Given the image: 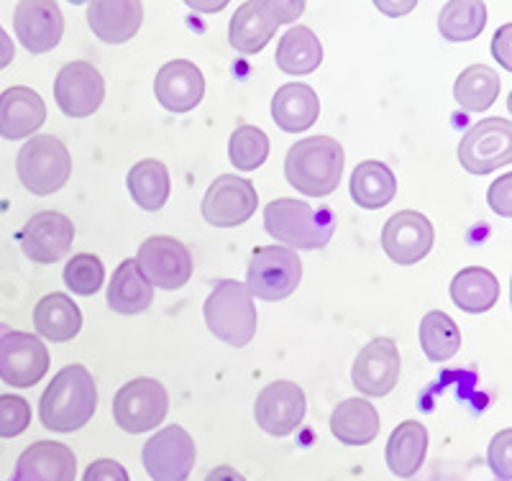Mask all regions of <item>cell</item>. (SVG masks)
Instances as JSON below:
<instances>
[{"label":"cell","mask_w":512,"mask_h":481,"mask_svg":"<svg viewBox=\"0 0 512 481\" xmlns=\"http://www.w3.org/2000/svg\"><path fill=\"white\" fill-rule=\"evenodd\" d=\"M98 387L82 364H70L52 379L39 400V418L54 433H75L93 420Z\"/></svg>","instance_id":"6da1fadb"},{"label":"cell","mask_w":512,"mask_h":481,"mask_svg":"<svg viewBox=\"0 0 512 481\" xmlns=\"http://www.w3.org/2000/svg\"><path fill=\"white\" fill-rule=\"evenodd\" d=\"M336 213L328 205H310L295 198H280L264 208V228L285 249H323L336 233Z\"/></svg>","instance_id":"7a4b0ae2"},{"label":"cell","mask_w":512,"mask_h":481,"mask_svg":"<svg viewBox=\"0 0 512 481\" xmlns=\"http://www.w3.org/2000/svg\"><path fill=\"white\" fill-rule=\"evenodd\" d=\"M344 174V146L331 136L297 141L285 159V177L308 198H326L338 190Z\"/></svg>","instance_id":"3957f363"},{"label":"cell","mask_w":512,"mask_h":481,"mask_svg":"<svg viewBox=\"0 0 512 481\" xmlns=\"http://www.w3.org/2000/svg\"><path fill=\"white\" fill-rule=\"evenodd\" d=\"M208 331L228 346H249L256 336V305L246 284L221 279L203 305Z\"/></svg>","instance_id":"277c9868"},{"label":"cell","mask_w":512,"mask_h":481,"mask_svg":"<svg viewBox=\"0 0 512 481\" xmlns=\"http://www.w3.org/2000/svg\"><path fill=\"white\" fill-rule=\"evenodd\" d=\"M16 172L31 195H54L70 180V151L57 136H34L18 151Z\"/></svg>","instance_id":"5b68a950"},{"label":"cell","mask_w":512,"mask_h":481,"mask_svg":"<svg viewBox=\"0 0 512 481\" xmlns=\"http://www.w3.org/2000/svg\"><path fill=\"white\" fill-rule=\"evenodd\" d=\"M303 282V261L285 246L256 249L246 272V290L267 302L287 300Z\"/></svg>","instance_id":"8992f818"},{"label":"cell","mask_w":512,"mask_h":481,"mask_svg":"<svg viewBox=\"0 0 512 481\" xmlns=\"http://www.w3.org/2000/svg\"><path fill=\"white\" fill-rule=\"evenodd\" d=\"M169 412V395L162 382L149 377L131 379L118 389L113 400V418L126 433H149L159 428Z\"/></svg>","instance_id":"52a82bcc"},{"label":"cell","mask_w":512,"mask_h":481,"mask_svg":"<svg viewBox=\"0 0 512 481\" xmlns=\"http://www.w3.org/2000/svg\"><path fill=\"white\" fill-rule=\"evenodd\" d=\"M459 162L466 172L489 174L512 162V123L487 118L474 123L459 144Z\"/></svg>","instance_id":"ba28073f"},{"label":"cell","mask_w":512,"mask_h":481,"mask_svg":"<svg viewBox=\"0 0 512 481\" xmlns=\"http://www.w3.org/2000/svg\"><path fill=\"white\" fill-rule=\"evenodd\" d=\"M195 456V441L180 425L157 430L141 451L146 474L154 481H187L195 469Z\"/></svg>","instance_id":"9c48e42d"},{"label":"cell","mask_w":512,"mask_h":481,"mask_svg":"<svg viewBox=\"0 0 512 481\" xmlns=\"http://www.w3.org/2000/svg\"><path fill=\"white\" fill-rule=\"evenodd\" d=\"M146 282L159 290H180L192 277V254L172 236H152L139 246L136 256Z\"/></svg>","instance_id":"30bf717a"},{"label":"cell","mask_w":512,"mask_h":481,"mask_svg":"<svg viewBox=\"0 0 512 481\" xmlns=\"http://www.w3.org/2000/svg\"><path fill=\"white\" fill-rule=\"evenodd\" d=\"M49 351L39 336L11 331L0 338V379L11 387L29 389L47 377Z\"/></svg>","instance_id":"8fae6325"},{"label":"cell","mask_w":512,"mask_h":481,"mask_svg":"<svg viewBox=\"0 0 512 481\" xmlns=\"http://www.w3.org/2000/svg\"><path fill=\"white\" fill-rule=\"evenodd\" d=\"M256 203L259 195L254 182L236 174H221L205 192L203 218L216 228H236L256 213Z\"/></svg>","instance_id":"7c38bea8"},{"label":"cell","mask_w":512,"mask_h":481,"mask_svg":"<svg viewBox=\"0 0 512 481\" xmlns=\"http://www.w3.org/2000/svg\"><path fill=\"white\" fill-rule=\"evenodd\" d=\"M105 98V80L90 62H70L54 80V100L67 118H88Z\"/></svg>","instance_id":"4fadbf2b"},{"label":"cell","mask_w":512,"mask_h":481,"mask_svg":"<svg viewBox=\"0 0 512 481\" xmlns=\"http://www.w3.org/2000/svg\"><path fill=\"white\" fill-rule=\"evenodd\" d=\"M433 244H436L433 223L418 210H400L384 223L382 249L400 267L418 264L431 254Z\"/></svg>","instance_id":"5bb4252c"},{"label":"cell","mask_w":512,"mask_h":481,"mask_svg":"<svg viewBox=\"0 0 512 481\" xmlns=\"http://www.w3.org/2000/svg\"><path fill=\"white\" fill-rule=\"evenodd\" d=\"M305 392L297 387L295 382H272L264 387L256 397L254 418L256 425L267 435L274 438H285V435L295 433L300 423L305 420Z\"/></svg>","instance_id":"9a60e30c"},{"label":"cell","mask_w":512,"mask_h":481,"mask_svg":"<svg viewBox=\"0 0 512 481\" xmlns=\"http://www.w3.org/2000/svg\"><path fill=\"white\" fill-rule=\"evenodd\" d=\"M400 348L392 338H374L361 348L351 369V382L367 397H384L400 382Z\"/></svg>","instance_id":"2e32d148"},{"label":"cell","mask_w":512,"mask_h":481,"mask_svg":"<svg viewBox=\"0 0 512 481\" xmlns=\"http://www.w3.org/2000/svg\"><path fill=\"white\" fill-rule=\"evenodd\" d=\"M18 241L31 261L54 264L72 249L75 226L67 215L57 213V210H41L26 221V226L18 233Z\"/></svg>","instance_id":"e0dca14e"},{"label":"cell","mask_w":512,"mask_h":481,"mask_svg":"<svg viewBox=\"0 0 512 481\" xmlns=\"http://www.w3.org/2000/svg\"><path fill=\"white\" fill-rule=\"evenodd\" d=\"M13 29L26 52H52L64 34L62 8L54 0H24L13 13Z\"/></svg>","instance_id":"ac0fdd59"},{"label":"cell","mask_w":512,"mask_h":481,"mask_svg":"<svg viewBox=\"0 0 512 481\" xmlns=\"http://www.w3.org/2000/svg\"><path fill=\"white\" fill-rule=\"evenodd\" d=\"M154 93L162 108L172 113H190L198 108L205 95V77L195 62L187 59H175L167 62L157 72L154 80Z\"/></svg>","instance_id":"d6986e66"},{"label":"cell","mask_w":512,"mask_h":481,"mask_svg":"<svg viewBox=\"0 0 512 481\" xmlns=\"http://www.w3.org/2000/svg\"><path fill=\"white\" fill-rule=\"evenodd\" d=\"M47 123V105L31 87H8L0 93V136L8 141L29 139Z\"/></svg>","instance_id":"ffe728a7"},{"label":"cell","mask_w":512,"mask_h":481,"mask_svg":"<svg viewBox=\"0 0 512 481\" xmlns=\"http://www.w3.org/2000/svg\"><path fill=\"white\" fill-rule=\"evenodd\" d=\"M77 458L57 441H36L18 456L16 481H75Z\"/></svg>","instance_id":"44dd1931"},{"label":"cell","mask_w":512,"mask_h":481,"mask_svg":"<svg viewBox=\"0 0 512 481\" xmlns=\"http://www.w3.org/2000/svg\"><path fill=\"white\" fill-rule=\"evenodd\" d=\"M144 21L139 0H95L88 6V24L105 44H126L134 39Z\"/></svg>","instance_id":"7402d4cb"},{"label":"cell","mask_w":512,"mask_h":481,"mask_svg":"<svg viewBox=\"0 0 512 481\" xmlns=\"http://www.w3.org/2000/svg\"><path fill=\"white\" fill-rule=\"evenodd\" d=\"M277 34V21H274L269 0H249L241 3L236 16L228 26V41L231 47L241 54H256L267 47Z\"/></svg>","instance_id":"603a6c76"},{"label":"cell","mask_w":512,"mask_h":481,"mask_svg":"<svg viewBox=\"0 0 512 481\" xmlns=\"http://www.w3.org/2000/svg\"><path fill=\"white\" fill-rule=\"evenodd\" d=\"M274 123L287 134L308 131L320 116V100L313 87L305 82H287L272 98Z\"/></svg>","instance_id":"cb8c5ba5"},{"label":"cell","mask_w":512,"mask_h":481,"mask_svg":"<svg viewBox=\"0 0 512 481\" xmlns=\"http://www.w3.org/2000/svg\"><path fill=\"white\" fill-rule=\"evenodd\" d=\"M387 466L400 479H410L420 471L428 453V428L418 420H405L392 430L387 441Z\"/></svg>","instance_id":"d4e9b609"},{"label":"cell","mask_w":512,"mask_h":481,"mask_svg":"<svg viewBox=\"0 0 512 481\" xmlns=\"http://www.w3.org/2000/svg\"><path fill=\"white\" fill-rule=\"evenodd\" d=\"M152 300L154 287L146 282L139 264L134 259L121 261L108 284V308L121 315H139L149 310Z\"/></svg>","instance_id":"484cf974"},{"label":"cell","mask_w":512,"mask_h":481,"mask_svg":"<svg viewBox=\"0 0 512 481\" xmlns=\"http://www.w3.org/2000/svg\"><path fill=\"white\" fill-rule=\"evenodd\" d=\"M331 433L344 446H367L379 435V412L369 400H344L331 415Z\"/></svg>","instance_id":"4316f807"},{"label":"cell","mask_w":512,"mask_h":481,"mask_svg":"<svg viewBox=\"0 0 512 481\" xmlns=\"http://www.w3.org/2000/svg\"><path fill=\"white\" fill-rule=\"evenodd\" d=\"M34 325L39 336H44L47 341L67 343L80 333L82 313L72 302V297L52 292V295L41 297L39 305H36Z\"/></svg>","instance_id":"83f0119b"},{"label":"cell","mask_w":512,"mask_h":481,"mask_svg":"<svg viewBox=\"0 0 512 481\" xmlns=\"http://www.w3.org/2000/svg\"><path fill=\"white\" fill-rule=\"evenodd\" d=\"M397 195V177L390 167L377 159H367L351 174V198L359 208L379 210L390 205Z\"/></svg>","instance_id":"f1b7e54d"},{"label":"cell","mask_w":512,"mask_h":481,"mask_svg":"<svg viewBox=\"0 0 512 481\" xmlns=\"http://www.w3.org/2000/svg\"><path fill=\"white\" fill-rule=\"evenodd\" d=\"M451 300L464 313H487L500 300V282L489 269L466 267L451 279Z\"/></svg>","instance_id":"f546056e"},{"label":"cell","mask_w":512,"mask_h":481,"mask_svg":"<svg viewBox=\"0 0 512 481\" xmlns=\"http://www.w3.org/2000/svg\"><path fill=\"white\" fill-rule=\"evenodd\" d=\"M277 67L287 75H310L323 62L320 39L308 26H292L277 44Z\"/></svg>","instance_id":"4dcf8cb0"},{"label":"cell","mask_w":512,"mask_h":481,"mask_svg":"<svg viewBox=\"0 0 512 481\" xmlns=\"http://www.w3.org/2000/svg\"><path fill=\"white\" fill-rule=\"evenodd\" d=\"M128 192L139 208L149 210V213H157L164 208V203L169 200V169L167 164L159 162V159H144V162L134 164L131 172H128Z\"/></svg>","instance_id":"1f68e13d"},{"label":"cell","mask_w":512,"mask_h":481,"mask_svg":"<svg viewBox=\"0 0 512 481\" xmlns=\"http://www.w3.org/2000/svg\"><path fill=\"white\" fill-rule=\"evenodd\" d=\"M454 98L469 113L487 111L500 98V75L487 64H472L456 80Z\"/></svg>","instance_id":"d6a6232c"},{"label":"cell","mask_w":512,"mask_h":481,"mask_svg":"<svg viewBox=\"0 0 512 481\" xmlns=\"http://www.w3.org/2000/svg\"><path fill=\"white\" fill-rule=\"evenodd\" d=\"M487 24V6L482 0H451L438 18V31L446 41H472Z\"/></svg>","instance_id":"836d02e7"},{"label":"cell","mask_w":512,"mask_h":481,"mask_svg":"<svg viewBox=\"0 0 512 481\" xmlns=\"http://www.w3.org/2000/svg\"><path fill=\"white\" fill-rule=\"evenodd\" d=\"M420 346H423V354L431 361L441 364V361L454 359L459 354L461 346V331L459 325L454 323V318H448L441 310H431L425 313V318L420 320Z\"/></svg>","instance_id":"e575fe53"},{"label":"cell","mask_w":512,"mask_h":481,"mask_svg":"<svg viewBox=\"0 0 512 481\" xmlns=\"http://www.w3.org/2000/svg\"><path fill=\"white\" fill-rule=\"evenodd\" d=\"M228 157L241 172H254L269 157V136L256 126H239L228 141Z\"/></svg>","instance_id":"d590c367"},{"label":"cell","mask_w":512,"mask_h":481,"mask_svg":"<svg viewBox=\"0 0 512 481\" xmlns=\"http://www.w3.org/2000/svg\"><path fill=\"white\" fill-rule=\"evenodd\" d=\"M103 279V261L93 254H77L64 264V284L80 297L95 295L103 287Z\"/></svg>","instance_id":"8d00e7d4"},{"label":"cell","mask_w":512,"mask_h":481,"mask_svg":"<svg viewBox=\"0 0 512 481\" xmlns=\"http://www.w3.org/2000/svg\"><path fill=\"white\" fill-rule=\"evenodd\" d=\"M31 425V405L18 395H0V438H18Z\"/></svg>","instance_id":"74e56055"},{"label":"cell","mask_w":512,"mask_h":481,"mask_svg":"<svg viewBox=\"0 0 512 481\" xmlns=\"http://www.w3.org/2000/svg\"><path fill=\"white\" fill-rule=\"evenodd\" d=\"M82 481H131L128 479V471L123 469L118 461L113 458H98L93 464L88 466Z\"/></svg>","instance_id":"f35d334b"},{"label":"cell","mask_w":512,"mask_h":481,"mask_svg":"<svg viewBox=\"0 0 512 481\" xmlns=\"http://www.w3.org/2000/svg\"><path fill=\"white\" fill-rule=\"evenodd\" d=\"M510 438L512 433L505 430L492 441V448H489V464L497 471V476L502 479H510Z\"/></svg>","instance_id":"ab89813d"},{"label":"cell","mask_w":512,"mask_h":481,"mask_svg":"<svg viewBox=\"0 0 512 481\" xmlns=\"http://www.w3.org/2000/svg\"><path fill=\"white\" fill-rule=\"evenodd\" d=\"M510 182L512 177L510 174H505L502 180H497L495 185L489 187V205H492V210L500 215H505V218H510L512 208H510Z\"/></svg>","instance_id":"60d3db41"},{"label":"cell","mask_w":512,"mask_h":481,"mask_svg":"<svg viewBox=\"0 0 512 481\" xmlns=\"http://www.w3.org/2000/svg\"><path fill=\"white\" fill-rule=\"evenodd\" d=\"M269 6H272V13H274V21H277V26L280 24H292L300 13L305 11V3H274V0H269Z\"/></svg>","instance_id":"b9f144b4"},{"label":"cell","mask_w":512,"mask_h":481,"mask_svg":"<svg viewBox=\"0 0 512 481\" xmlns=\"http://www.w3.org/2000/svg\"><path fill=\"white\" fill-rule=\"evenodd\" d=\"M16 57V47H13V39L6 34V29L0 26V70H6L8 64Z\"/></svg>","instance_id":"7bdbcfd3"},{"label":"cell","mask_w":512,"mask_h":481,"mask_svg":"<svg viewBox=\"0 0 512 481\" xmlns=\"http://www.w3.org/2000/svg\"><path fill=\"white\" fill-rule=\"evenodd\" d=\"M205 481H246V479L244 474H239V471L231 469V466H216V469L205 476Z\"/></svg>","instance_id":"ee69618b"}]
</instances>
